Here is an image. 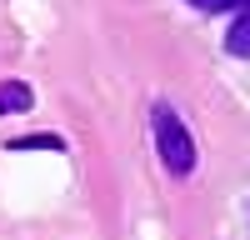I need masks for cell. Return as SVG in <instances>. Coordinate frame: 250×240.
Segmentation results:
<instances>
[{
  "mask_svg": "<svg viewBox=\"0 0 250 240\" xmlns=\"http://www.w3.org/2000/svg\"><path fill=\"white\" fill-rule=\"evenodd\" d=\"M150 125H155V150L165 160V170L170 175H190L195 170V140H190V130H185V120L170 105H155Z\"/></svg>",
  "mask_w": 250,
  "mask_h": 240,
  "instance_id": "cell-1",
  "label": "cell"
},
{
  "mask_svg": "<svg viewBox=\"0 0 250 240\" xmlns=\"http://www.w3.org/2000/svg\"><path fill=\"white\" fill-rule=\"evenodd\" d=\"M35 105V90L25 80H0V115H20Z\"/></svg>",
  "mask_w": 250,
  "mask_h": 240,
  "instance_id": "cell-2",
  "label": "cell"
},
{
  "mask_svg": "<svg viewBox=\"0 0 250 240\" xmlns=\"http://www.w3.org/2000/svg\"><path fill=\"white\" fill-rule=\"evenodd\" d=\"M225 50H230V55H240V60H250V5L235 15V25L225 30Z\"/></svg>",
  "mask_w": 250,
  "mask_h": 240,
  "instance_id": "cell-3",
  "label": "cell"
},
{
  "mask_svg": "<svg viewBox=\"0 0 250 240\" xmlns=\"http://www.w3.org/2000/svg\"><path fill=\"white\" fill-rule=\"evenodd\" d=\"M60 150V140L55 135H20V140H10V150Z\"/></svg>",
  "mask_w": 250,
  "mask_h": 240,
  "instance_id": "cell-4",
  "label": "cell"
},
{
  "mask_svg": "<svg viewBox=\"0 0 250 240\" xmlns=\"http://www.w3.org/2000/svg\"><path fill=\"white\" fill-rule=\"evenodd\" d=\"M195 10H245L250 0H190Z\"/></svg>",
  "mask_w": 250,
  "mask_h": 240,
  "instance_id": "cell-5",
  "label": "cell"
}]
</instances>
